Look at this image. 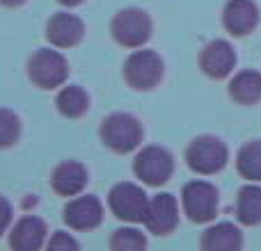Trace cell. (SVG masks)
<instances>
[{"label": "cell", "mask_w": 261, "mask_h": 251, "mask_svg": "<svg viewBox=\"0 0 261 251\" xmlns=\"http://www.w3.org/2000/svg\"><path fill=\"white\" fill-rule=\"evenodd\" d=\"M21 135V121L12 110L0 108V148H9L18 142Z\"/></svg>", "instance_id": "22"}, {"label": "cell", "mask_w": 261, "mask_h": 251, "mask_svg": "<svg viewBox=\"0 0 261 251\" xmlns=\"http://www.w3.org/2000/svg\"><path fill=\"white\" fill-rule=\"evenodd\" d=\"M9 224H12V206L7 203V199L0 197V235L7 231Z\"/></svg>", "instance_id": "24"}, {"label": "cell", "mask_w": 261, "mask_h": 251, "mask_svg": "<svg viewBox=\"0 0 261 251\" xmlns=\"http://www.w3.org/2000/svg\"><path fill=\"white\" fill-rule=\"evenodd\" d=\"M147 247V240L135 229H117L110 238V249L113 251H138Z\"/></svg>", "instance_id": "21"}, {"label": "cell", "mask_w": 261, "mask_h": 251, "mask_svg": "<svg viewBox=\"0 0 261 251\" xmlns=\"http://www.w3.org/2000/svg\"><path fill=\"white\" fill-rule=\"evenodd\" d=\"M64 224L73 231H92L103 219V206L96 197H76L64 206Z\"/></svg>", "instance_id": "11"}, {"label": "cell", "mask_w": 261, "mask_h": 251, "mask_svg": "<svg viewBox=\"0 0 261 251\" xmlns=\"http://www.w3.org/2000/svg\"><path fill=\"white\" fill-rule=\"evenodd\" d=\"M110 32H113L115 41L119 46H124V48H140L151 37V18L142 9H135V7L122 9L113 18Z\"/></svg>", "instance_id": "7"}, {"label": "cell", "mask_w": 261, "mask_h": 251, "mask_svg": "<svg viewBox=\"0 0 261 251\" xmlns=\"http://www.w3.org/2000/svg\"><path fill=\"white\" fill-rule=\"evenodd\" d=\"M108 206L117 219L138 224V222H144V215H147V208H149V199H147V194H144V190L138 187V185L119 183L110 190Z\"/></svg>", "instance_id": "8"}, {"label": "cell", "mask_w": 261, "mask_h": 251, "mask_svg": "<svg viewBox=\"0 0 261 251\" xmlns=\"http://www.w3.org/2000/svg\"><path fill=\"white\" fill-rule=\"evenodd\" d=\"M46 247L53 249V251H60V249H67V251L71 249V251H76L78 247H81V244H78L69 233H64V231H58V233H55L53 238L48 240V244H46Z\"/></svg>", "instance_id": "23"}, {"label": "cell", "mask_w": 261, "mask_h": 251, "mask_svg": "<svg viewBox=\"0 0 261 251\" xmlns=\"http://www.w3.org/2000/svg\"><path fill=\"white\" fill-rule=\"evenodd\" d=\"M144 226L153 235H170L179 226V206L172 194H158L149 201Z\"/></svg>", "instance_id": "10"}, {"label": "cell", "mask_w": 261, "mask_h": 251, "mask_svg": "<svg viewBox=\"0 0 261 251\" xmlns=\"http://www.w3.org/2000/svg\"><path fill=\"white\" fill-rule=\"evenodd\" d=\"M236 219L243 226L261 224V185L250 183L239 190V197H236Z\"/></svg>", "instance_id": "18"}, {"label": "cell", "mask_w": 261, "mask_h": 251, "mask_svg": "<svg viewBox=\"0 0 261 251\" xmlns=\"http://www.w3.org/2000/svg\"><path fill=\"white\" fill-rule=\"evenodd\" d=\"M236 171L250 183H261V139L243 144L236 155Z\"/></svg>", "instance_id": "19"}, {"label": "cell", "mask_w": 261, "mask_h": 251, "mask_svg": "<svg viewBox=\"0 0 261 251\" xmlns=\"http://www.w3.org/2000/svg\"><path fill=\"white\" fill-rule=\"evenodd\" d=\"M99 137L110 151L115 153H130L142 142V125L126 112H115L103 119L99 128Z\"/></svg>", "instance_id": "2"}, {"label": "cell", "mask_w": 261, "mask_h": 251, "mask_svg": "<svg viewBox=\"0 0 261 251\" xmlns=\"http://www.w3.org/2000/svg\"><path fill=\"white\" fill-rule=\"evenodd\" d=\"M55 105H58L60 114H64V117H69V119H78L90 108V96H87V91L83 89V87L69 85L58 94Z\"/></svg>", "instance_id": "20"}, {"label": "cell", "mask_w": 261, "mask_h": 251, "mask_svg": "<svg viewBox=\"0 0 261 251\" xmlns=\"http://www.w3.org/2000/svg\"><path fill=\"white\" fill-rule=\"evenodd\" d=\"M199 247L204 251H239L243 247V233L231 222H220L204 231Z\"/></svg>", "instance_id": "16"}, {"label": "cell", "mask_w": 261, "mask_h": 251, "mask_svg": "<svg viewBox=\"0 0 261 251\" xmlns=\"http://www.w3.org/2000/svg\"><path fill=\"white\" fill-rule=\"evenodd\" d=\"M60 5H64V7H78L81 3H85V0H58Z\"/></svg>", "instance_id": "26"}, {"label": "cell", "mask_w": 261, "mask_h": 251, "mask_svg": "<svg viewBox=\"0 0 261 251\" xmlns=\"http://www.w3.org/2000/svg\"><path fill=\"white\" fill-rule=\"evenodd\" d=\"M222 25L231 37H248L259 25V7L252 0H229L222 9Z\"/></svg>", "instance_id": "13"}, {"label": "cell", "mask_w": 261, "mask_h": 251, "mask_svg": "<svg viewBox=\"0 0 261 251\" xmlns=\"http://www.w3.org/2000/svg\"><path fill=\"white\" fill-rule=\"evenodd\" d=\"M227 160H229V151H227L225 142L213 135H202L195 137L186 148V162L195 174L213 176L218 171L225 169Z\"/></svg>", "instance_id": "1"}, {"label": "cell", "mask_w": 261, "mask_h": 251, "mask_svg": "<svg viewBox=\"0 0 261 251\" xmlns=\"http://www.w3.org/2000/svg\"><path fill=\"white\" fill-rule=\"evenodd\" d=\"M23 3L25 0H0V5H5V7H21Z\"/></svg>", "instance_id": "25"}, {"label": "cell", "mask_w": 261, "mask_h": 251, "mask_svg": "<svg viewBox=\"0 0 261 251\" xmlns=\"http://www.w3.org/2000/svg\"><path fill=\"white\" fill-rule=\"evenodd\" d=\"M236 67V50L229 41L216 39L208 41L199 53V69L213 80H222L227 78Z\"/></svg>", "instance_id": "9"}, {"label": "cell", "mask_w": 261, "mask_h": 251, "mask_svg": "<svg viewBox=\"0 0 261 251\" xmlns=\"http://www.w3.org/2000/svg\"><path fill=\"white\" fill-rule=\"evenodd\" d=\"M229 96L239 105H257L261 101V73L245 69L229 82Z\"/></svg>", "instance_id": "17"}, {"label": "cell", "mask_w": 261, "mask_h": 251, "mask_svg": "<svg viewBox=\"0 0 261 251\" xmlns=\"http://www.w3.org/2000/svg\"><path fill=\"white\" fill-rule=\"evenodd\" d=\"M133 171L144 185L161 187L174 174V158L163 146H147L135 155Z\"/></svg>", "instance_id": "5"}, {"label": "cell", "mask_w": 261, "mask_h": 251, "mask_svg": "<svg viewBox=\"0 0 261 251\" xmlns=\"http://www.w3.org/2000/svg\"><path fill=\"white\" fill-rule=\"evenodd\" d=\"M124 80L135 91H151L163 80V59L153 50H135L124 62Z\"/></svg>", "instance_id": "4"}, {"label": "cell", "mask_w": 261, "mask_h": 251, "mask_svg": "<svg viewBox=\"0 0 261 251\" xmlns=\"http://www.w3.org/2000/svg\"><path fill=\"white\" fill-rule=\"evenodd\" d=\"M87 185V169L81 162H62L50 176V187L58 197H76Z\"/></svg>", "instance_id": "15"}, {"label": "cell", "mask_w": 261, "mask_h": 251, "mask_svg": "<svg viewBox=\"0 0 261 251\" xmlns=\"http://www.w3.org/2000/svg\"><path fill=\"white\" fill-rule=\"evenodd\" d=\"M69 76V64L58 50L41 48L28 59V78L39 89H58Z\"/></svg>", "instance_id": "3"}, {"label": "cell", "mask_w": 261, "mask_h": 251, "mask_svg": "<svg viewBox=\"0 0 261 251\" xmlns=\"http://www.w3.org/2000/svg\"><path fill=\"white\" fill-rule=\"evenodd\" d=\"M46 242V224L39 217H23L9 233V247L16 251H37Z\"/></svg>", "instance_id": "14"}, {"label": "cell", "mask_w": 261, "mask_h": 251, "mask_svg": "<svg viewBox=\"0 0 261 251\" xmlns=\"http://www.w3.org/2000/svg\"><path fill=\"white\" fill-rule=\"evenodd\" d=\"M181 201H184V210L188 215V219L195 222V224H206V222L216 219L218 215L216 185L206 183V180L186 183L184 192H181Z\"/></svg>", "instance_id": "6"}, {"label": "cell", "mask_w": 261, "mask_h": 251, "mask_svg": "<svg viewBox=\"0 0 261 251\" xmlns=\"http://www.w3.org/2000/svg\"><path fill=\"white\" fill-rule=\"evenodd\" d=\"M85 37V25L78 16L69 12H58L46 23V39L55 48H73Z\"/></svg>", "instance_id": "12"}]
</instances>
